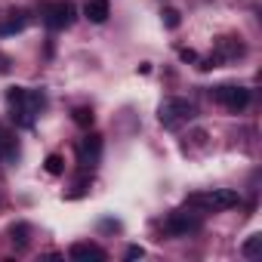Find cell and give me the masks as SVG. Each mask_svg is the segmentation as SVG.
<instances>
[{"mask_svg":"<svg viewBox=\"0 0 262 262\" xmlns=\"http://www.w3.org/2000/svg\"><path fill=\"white\" fill-rule=\"evenodd\" d=\"M241 253H244L247 259H256V256L262 253V234H250V237L244 241V247H241Z\"/></svg>","mask_w":262,"mask_h":262,"instance_id":"14","label":"cell"},{"mask_svg":"<svg viewBox=\"0 0 262 262\" xmlns=\"http://www.w3.org/2000/svg\"><path fill=\"white\" fill-rule=\"evenodd\" d=\"M0 155H4V161H7V164H10V161H16V158H19V145H16V139L0 136Z\"/></svg>","mask_w":262,"mask_h":262,"instance_id":"15","label":"cell"},{"mask_svg":"<svg viewBox=\"0 0 262 262\" xmlns=\"http://www.w3.org/2000/svg\"><path fill=\"white\" fill-rule=\"evenodd\" d=\"M71 117H74V123H77V126H83V129H90V126H93V120H96L93 108H86V105L74 108V111H71Z\"/></svg>","mask_w":262,"mask_h":262,"instance_id":"13","label":"cell"},{"mask_svg":"<svg viewBox=\"0 0 262 262\" xmlns=\"http://www.w3.org/2000/svg\"><path fill=\"white\" fill-rule=\"evenodd\" d=\"M7 102H10V114L19 126H31L37 111L47 105V96L40 90H25V86H10L7 90Z\"/></svg>","mask_w":262,"mask_h":262,"instance_id":"1","label":"cell"},{"mask_svg":"<svg viewBox=\"0 0 262 262\" xmlns=\"http://www.w3.org/2000/svg\"><path fill=\"white\" fill-rule=\"evenodd\" d=\"M25 25H28V19H25L22 13H13L7 22H0V37H7V34H19Z\"/></svg>","mask_w":262,"mask_h":262,"instance_id":"11","label":"cell"},{"mask_svg":"<svg viewBox=\"0 0 262 262\" xmlns=\"http://www.w3.org/2000/svg\"><path fill=\"white\" fill-rule=\"evenodd\" d=\"M83 16H86L90 22L102 25V22L111 16V4H108V0H86V4H83Z\"/></svg>","mask_w":262,"mask_h":262,"instance_id":"10","label":"cell"},{"mask_svg":"<svg viewBox=\"0 0 262 262\" xmlns=\"http://www.w3.org/2000/svg\"><path fill=\"white\" fill-rule=\"evenodd\" d=\"M213 96H216V102H219L222 108H228V111H244V108L250 105V90L241 86V83H222V86L213 90Z\"/></svg>","mask_w":262,"mask_h":262,"instance_id":"6","label":"cell"},{"mask_svg":"<svg viewBox=\"0 0 262 262\" xmlns=\"http://www.w3.org/2000/svg\"><path fill=\"white\" fill-rule=\"evenodd\" d=\"M179 59H182V62H198V53H194V50H182Z\"/></svg>","mask_w":262,"mask_h":262,"instance_id":"19","label":"cell"},{"mask_svg":"<svg viewBox=\"0 0 262 262\" xmlns=\"http://www.w3.org/2000/svg\"><path fill=\"white\" fill-rule=\"evenodd\" d=\"M145 256V250L139 247V244H133V247H126V253H123V259H142Z\"/></svg>","mask_w":262,"mask_h":262,"instance_id":"18","label":"cell"},{"mask_svg":"<svg viewBox=\"0 0 262 262\" xmlns=\"http://www.w3.org/2000/svg\"><path fill=\"white\" fill-rule=\"evenodd\" d=\"M191 117H194V105H191L188 99H167V102L161 105V123H164L167 129H176V126L188 123Z\"/></svg>","mask_w":262,"mask_h":262,"instance_id":"4","label":"cell"},{"mask_svg":"<svg viewBox=\"0 0 262 262\" xmlns=\"http://www.w3.org/2000/svg\"><path fill=\"white\" fill-rule=\"evenodd\" d=\"M40 16H43V25L50 31H62L74 22V7L68 0H53V4H43L40 7Z\"/></svg>","mask_w":262,"mask_h":262,"instance_id":"5","label":"cell"},{"mask_svg":"<svg viewBox=\"0 0 262 262\" xmlns=\"http://www.w3.org/2000/svg\"><path fill=\"white\" fill-rule=\"evenodd\" d=\"M161 19H164V25H167V28H179V10L167 7V10L161 13Z\"/></svg>","mask_w":262,"mask_h":262,"instance_id":"17","label":"cell"},{"mask_svg":"<svg viewBox=\"0 0 262 262\" xmlns=\"http://www.w3.org/2000/svg\"><path fill=\"white\" fill-rule=\"evenodd\" d=\"M237 56H244V43L237 40V37H219L216 40V53H213V59L222 65V62H234Z\"/></svg>","mask_w":262,"mask_h":262,"instance_id":"8","label":"cell"},{"mask_svg":"<svg viewBox=\"0 0 262 262\" xmlns=\"http://www.w3.org/2000/svg\"><path fill=\"white\" fill-rule=\"evenodd\" d=\"M201 225H204V213H198V210H191V207H185V210H173V213L164 219V231H167L170 237L194 234V231H201Z\"/></svg>","mask_w":262,"mask_h":262,"instance_id":"3","label":"cell"},{"mask_svg":"<svg viewBox=\"0 0 262 262\" xmlns=\"http://www.w3.org/2000/svg\"><path fill=\"white\" fill-rule=\"evenodd\" d=\"M43 167H47L50 176H62V173H65V161H62V155H50V158L43 161Z\"/></svg>","mask_w":262,"mask_h":262,"instance_id":"16","label":"cell"},{"mask_svg":"<svg viewBox=\"0 0 262 262\" xmlns=\"http://www.w3.org/2000/svg\"><path fill=\"white\" fill-rule=\"evenodd\" d=\"M68 256L77 259V262H102V259H105V250L96 247V244H90V241H80V244H74V247L68 250Z\"/></svg>","mask_w":262,"mask_h":262,"instance_id":"9","label":"cell"},{"mask_svg":"<svg viewBox=\"0 0 262 262\" xmlns=\"http://www.w3.org/2000/svg\"><path fill=\"white\" fill-rule=\"evenodd\" d=\"M241 198L234 188H213V191H198V194H188L185 207L198 210V213H222V210H231L237 207Z\"/></svg>","mask_w":262,"mask_h":262,"instance_id":"2","label":"cell"},{"mask_svg":"<svg viewBox=\"0 0 262 262\" xmlns=\"http://www.w3.org/2000/svg\"><path fill=\"white\" fill-rule=\"evenodd\" d=\"M99 161H102V136L90 133V136H83V139L77 142V164H80L83 173H86V170L93 173Z\"/></svg>","mask_w":262,"mask_h":262,"instance_id":"7","label":"cell"},{"mask_svg":"<svg viewBox=\"0 0 262 262\" xmlns=\"http://www.w3.org/2000/svg\"><path fill=\"white\" fill-rule=\"evenodd\" d=\"M28 234H31V225H25V222H16V225L10 228V241H13L16 247H28Z\"/></svg>","mask_w":262,"mask_h":262,"instance_id":"12","label":"cell"}]
</instances>
